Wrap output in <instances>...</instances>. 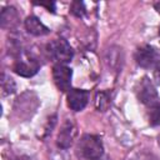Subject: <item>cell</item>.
<instances>
[{
    "label": "cell",
    "instance_id": "1",
    "mask_svg": "<svg viewBox=\"0 0 160 160\" xmlns=\"http://www.w3.org/2000/svg\"><path fill=\"white\" fill-rule=\"evenodd\" d=\"M104 151L101 139L95 135H84L78 144V154L85 160H98Z\"/></svg>",
    "mask_w": 160,
    "mask_h": 160
},
{
    "label": "cell",
    "instance_id": "2",
    "mask_svg": "<svg viewBox=\"0 0 160 160\" xmlns=\"http://www.w3.org/2000/svg\"><path fill=\"white\" fill-rule=\"evenodd\" d=\"M46 51L54 61H56L58 64H64V65L69 62L74 55L71 46L64 39H56L49 42L46 46Z\"/></svg>",
    "mask_w": 160,
    "mask_h": 160
},
{
    "label": "cell",
    "instance_id": "3",
    "mask_svg": "<svg viewBox=\"0 0 160 160\" xmlns=\"http://www.w3.org/2000/svg\"><path fill=\"white\" fill-rule=\"evenodd\" d=\"M71 76H72V70L64 64H56L52 68V79L56 88L60 91L70 90Z\"/></svg>",
    "mask_w": 160,
    "mask_h": 160
},
{
    "label": "cell",
    "instance_id": "4",
    "mask_svg": "<svg viewBox=\"0 0 160 160\" xmlns=\"http://www.w3.org/2000/svg\"><path fill=\"white\" fill-rule=\"evenodd\" d=\"M136 95H138V99L140 100V102H142L148 106L152 105L155 101L159 100L158 91H156L155 86L152 85V82L146 76L140 80L138 90H136Z\"/></svg>",
    "mask_w": 160,
    "mask_h": 160
},
{
    "label": "cell",
    "instance_id": "5",
    "mask_svg": "<svg viewBox=\"0 0 160 160\" xmlns=\"http://www.w3.org/2000/svg\"><path fill=\"white\" fill-rule=\"evenodd\" d=\"M134 58L136 64L140 65L141 68H151L156 62L158 52L150 45H141L136 49Z\"/></svg>",
    "mask_w": 160,
    "mask_h": 160
},
{
    "label": "cell",
    "instance_id": "6",
    "mask_svg": "<svg viewBox=\"0 0 160 160\" xmlns=\"http://www.w3.org/2000/svg\"><path fill=\"white\" fill-rule=\"evenodd\" d=\"M68 106L74 111L82 110L89 100V92L81 89H70L68 92Z\"/></svg>",
    "mask_w": 160,
    "mask_h": 160
},
{
    "label": "cell",
    "instance_id": "7",
    "mask_svg": "<svg viewBox=\"0 0 160 160\" xmlns=\"http://www.w3.org/2000/svg\"><path fill=\"white\" fill-rule=\"evenodd\" d=\"M12 69L18 75L24 76V78H30L38 72L39 64L31 59H20V60L15 61Z\"/></svg>",
    "mask_w": 160,
    "mask_h": 160
},
{
    "label": "cell",
    "instance_id": "8",
    "mask_svg": "<svg viewBox=\"0 0 160 160\" xmlns=\"http://www.w3.org/2000/svg\"><path fill=\"white\" fill-rule=\"evenodd\" d=\"M75 132H76L75 131V125L71 121H66L62 125V128H61V130H60V132L58 135V145L60 148H64V149L69 148L71 145V142H72Z\"/></svg>",
    "mask_w": 160,
    "mask_h": 160
},
{
    "label": "cell",
    "instance_id": "9",
    "mask_svg": "<svg viewBox=\"0 0 160 160\" xmlns=\"http://www.w3.org/2000/svg\"><path fill=\"white\" fill-rule=\"evenodd\" d=\"M25 29L28 30V32H30L31 35L35 36H42L49 34V29L36 18V16H28L25 20Z\"/></svg>",
    "mask_w": 160,
    "mask_h": 160
},
{
    "label": "cell",
    "instance_id": "10",
    "mask_svg": "<svg viewBox=\"0 0 160 160\" xmlns=\"http://www.w3.org/2000/svg\"><path fill=\"white\" fill-rule=\"evenodd\" d=\"M148 120H149V124L152 126L160 125V99L149 106Z\"/></svg>",
    "mask_w": 160,
    "mask_h": 160
},
{
    "label": "cell",
    "instance_id": "11",
    "mask_svg": "<svg viewBox=\"0 0 160 160\" xmlns=\"http://www.w3.org/2000/svg\"><path fill=\"white\" fill-rule=\"evenodd\" d=\"M1 88H2V94L4 95L12 94L15 91V82L12 81L11 78H8L6 75H4L2 81H1Z\"/></svg>",
    "mask_w": 160,
    "mask_h": 160
},
{
    "label": "cell",
    "instance_id": "12",
    "mask_svg": "<svg viewBox=\"0 0 160 160\" xmlns=\"http://www.w3.org/2000/svg\"><path fill=\"white\" fill-rule=\"evenodd\" d=\"M110 105V98L105 92H99L96 95V106L99 110L105 111Z\"/></svg>",
    "mask_w": 160,
    "mask_h": 160
},
{
    "label": "cell",
    "instance_id": "13",
    "mask_svg": "<svg viewBox=\"0 0 160 160\" xmlns=\"http://www.w3.org/2000/svg\"><path fill=\"white\" fill-rule=\"evenodd\" d=\"M71 12L76 16H82L85 14V8H84V4L80 2V1H75L72 2L71 5Z\"/></svg>",
    "mask_w": 160,
    "mask_h": 160
},
{
    "label": "cell",
    "instance_id": "14",
    "mask_svg": "<svg viewBox=\"0 0 160 160\" xmlns=\"http://www.w3.org/2000/svg\"><path fill=\"white\" fill-rule=\"evenodd\" d=\"M36 5H40V6H46L49 11H54L55 10V4L54 2H35Z\"/></svg>",
    "mask_w": 160,
    "mask_h": 160
},
{
    "label": "cell",
    "instance_id": "15",
    "mask_svg": "<svg viewBox=\"0 0 160 160\" xmlns=\"http://www.w3.org/2000/svg\"><path fill=\"white\" fill-rule=\"evenodd\" d=\"M155 78H156V80H158V82L160 84V62L156 65V68H155Z\"/></svg>",
    "mask_w": 160,
    "mask_h": 160
},
{
    "label": "cell",
    "instance_id": "16",
    "mask_svg": "<svg viewBox=\"0 0 160 160\" xmlns=\"http://www.w3.org/2000/svg\"><path fill=\"white\" fill-rule=\"evenodd\" d=\"M154 8H155V10H156V11L160 14V1L155 2V4H154Z\"/></svg>",
    "mask_w": 160,
    "mask_h": 160
},
{
    "label": "cell",
    "instance_id": "17",
    "mask_svg": "<svg viewBox=\"0 0 160 160\" xmlns=\"http://www.w3.org/2000/svg\"><path fill=\"white\" fill-rule=\"evenodd\" d=\"M18 160H31L30 158H28V156H21V158H19Z\"/></svg>",
    "mask_w": 160,
    "mask_h": 160
},
{
    "label": "cell",
    "instance_id": "18",
    "mask_svg": "<svg viewBox=\"0 0 160 160\" xmlns=\"http://www.w3.org/2000/svg\"><path fill=\"white\" fill-rule=\"evenodd\" d=\"M159 145H160V135H159Z\"/></svg>",
    "mask_w": 160,
    "mask_h": 160
},
{
    "label": "cell",
    "instance_id": "19",
    "mask_svg": "<svg viewBox=\"0 0 160 160\" xmlns=\"http://www.w3.org/2000/svg\"><path fill=\"white\" fill-rule=\"evenodd\" d=\"M159 36H160V29H159Z\"/></svg>",
    "mask_w": 160,
    "mask_h": 160
}]
</instances>
